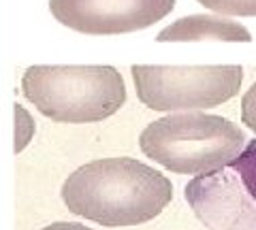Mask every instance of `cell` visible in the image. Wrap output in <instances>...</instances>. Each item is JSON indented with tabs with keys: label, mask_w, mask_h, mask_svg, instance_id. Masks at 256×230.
<instances>
[{
	"label": "cell",
	"mask_w": 256,
	"mask_h": 230,
	"mask_svg": "<svg viewBox=\"0 0 256 230\" xmlns=\"http://www.w3.org/2000/svg\"><path fill=\"white\" fill-rule=\"evenodd\" d=\"M43 230H92V228L77 224V222H54V224L45 226Z\"/></svg>",
	"instance_id": "11"
},
{
	"label": "cell",
	"mask_w": 256,
	"mask_h": 230,
	"mask_svg": "<svg viewBox=\"0 0 256 230\" xmlns=\"http://www.w3.org/2000/svg\"><path fill=\"white\" fill-rule=\"evenodd\" d=\"M173 6L175 0H50V11L62 26L92 36L150 28Z\"/></svg>",
	"instance_id": "6"
},
{
	"label": "cell",
	"mask_w": 256,
	"mask_h": 230,
	"mask_svg": "<svg viewBox=\"0 0 256 230\" xmlns=\"http://www.w3.org/2000/svg\"><path fill=\"white\" fill-rule=\"evenodd\" d=\"M196 2L218 15H242V17L256 15V0H196Z\"/></svg>",
	"instance_id": "8"
},
{
	"label": "cell",
	"mask_w": 256,
	"mask_h": 230,
	"mask_svg": "<svg viewBox=\"0 0 256 230\" xmlns=\"http://www.w3.org/2000/svg\"><path fill=\"white\" fill-rule=\"evenodd\" d=\"M15 143H13V152L20 154L24 147L30 143L32 134H34V122L26 109L22 105H15Z\"/></svg>",
	"instance_id": "9"
},
{
	"label": "cell",
	"mask_w": 256,
	"mask_h": 230,
	"mask_svg": "<svg viewBox=\"0 0 256 230\" xmlns=\"http://www.w3.org/2000/svg\"><path fill=\"white\" fill-rule=\"evenodd\" d=\"M137 98L152 111H198L218 107L239 94L244 68L214 66H160L134 64L130 68Z\"/></svg>",
	"instance_id": "4"
},
{
	"label": "cell",
	"mask_w": 256,
	"mask_h": 230,
	"mask_svg": "<svg viewBox=\"0 0 256 230\" xmlns=\"http://www.w3.org/2000/svg\"><path fill=\"white\" fill-rule=\"evenodd\" d=\"M22 94L38 113L60 124H92L118 113L126 85L114 66L36 64L22 77Z\"/></svg>",
	"instance_id": "2"
},
{
	"label": "cell",
	"mask_w": 256,
	"mask_h": 230,
	"mask_svg": "<svg viewBox=\"0 0 256 230\" xmlns=\"http://www.w3.org/2000/svg\"><path fill=\"white\" fill-rule=\"evenodd\" d=\"M184 198L207 230H256V139L235 160L188 181Z\"/></svg>",
	"instance_id": "5"
},
{
	"label": "cell",
	"mask_w": 256,
	"mask_h": 230,
	"mask_svg": "<svg viewBox=\"0 0 256 230\" xmlns=\"http://www.w3.org/2000/svg\"><path fill=\"white\" fill-rule=\"evenodd\" d=\"M242 122L256 134V81L242 98Z\"/></svg>",
	"instance_id": "10"
},
{
	"label": "cell",
	"mask_w": 256,
	"mask_h": 230,
	"mask_svg": "<svg viewBox=\"0 0 256 230\" xmlns=\"http://www.w3.org/2000/svg\"><path fill=\"white\" fill-rule=\"evenodd\" d=\"M246 141V132L226 117L184 111L148 124L139 147L171 173L205 175L235 160Z\"/></svg>",
	"instance_id": "3"
},
{
	"label": "cell",
	"mask_w": 256,
	"mask_h": 230,
	"mask_svg": "<svg viewBox=\"0 0 256 230\" xmlns=\"http://www.w3.org/2000/svg\"><path fill=\"white\" fill-rule=\"evenodd\" d=\"M60 194L75 216L122 228L160 216L173 198V186L162 173L134 158H102L68 175Z\"/></svg>",
	"instance_id": "1"
},
{
	"label": "cell",
	"mask_w": 256,
	"mask_h": 230,
	"mask_svg": "<svg viewBox=\"0 0 256 230\" xmlns=\"http://www.w3.org/2000/svg\"><path fill=\"white\" fill-rule=\"evenodd\" d=\"M158 43H194V41H224L250 43L252 34L239 21L224 19L222 15H188L171 26L162 28L156 36Z\"/></svg>",
	"instance_id": "7"
}]
</instances>
